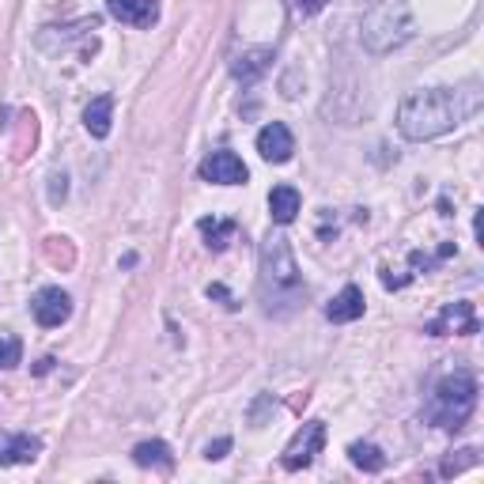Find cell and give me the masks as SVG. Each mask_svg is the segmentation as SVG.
Returning <instances> with one entry per match:
<instances>
[{
	"mask_svg": "<svg viewBox=\"0 0 484 484\" xmlns=\"http://www.w3.org/2000/svg\"><path fill=\"white\" fill-rule=\"evenodd\" d=\"M480 110V83L470 80L465 88H420L409 91L397 107V133L405 141H436L458 129Z\"/></svg>",
	"mask_w": 484,
	"mask_h": 484,
	"instance_id": "1",
	"label": "cell"
},
{
	"mask_svg": "<svg viewBox=\"0 0 484 484\" xmlns=\"http://www.w3.org/2000/svg\"><path fill=\"white\" fill-rule=\"evenodd\" d=\"M303 276L296 265L284 235H269L262 242V303L265 315H288L291 307L303 299Z\"/></svg>",
	"mask_w": 484,
	"mask_h": 484,
	"instance_id": "2",
	"label": "cell"
},
{
	"mask_svg": "<svg viewBox=\"0 0 484 484\" xmlns=\"http://www.w3.org/2000/svg\"><path fill=\"white\" fill-rule=\"evenodd\" d=\"M412 8L409 0H375V4L363 12L359 20V42L367 54L383 57V54H393L402 49L409 39H412Z\"/></svg>",
	"mask_w": 484,
	"mask_h": 484,
	"instance_id": "3",
	"label": "cell"
},
{
	"mask_svg": "<svg viewBox=\"0 0 484 484\" xmlns=\"http://www.w3.org/2000/svg\"><path fill=\"white\" fill-rule=\"evenodd\" d=\"M477 378L470 371H454L436 383V390H431L428 405H424V420L431 428H446V431H458L465 428V420L473 417L477 409Z\"/></svg>",
	"mask_w": 484,
	"mask_h": 484,
	"instance_id": "4",
	"label": "cell"
},
{
	"mask_svg": "<svg viewBox=\"0 0 484 484\" xmlns=\"http://www.w3.org/2000/svg\"><path fill=\"white\" fill-rule=\"evenodd\" d=\"M322 446H325V424L322 420H310L303 424L296 436H291V443L284 446V470H307V465H315V458L322 454Z\"/></svg>",
	"mask_w": 484,
	"mask_h": 484,
	"instance_id": "5",
	"label": "cell"
},
{
	"mask_svg": "<svg viewBox=\"0 0 484 484\" xmlns=\"http://www.w3.org/2000/svg\"><path fill=\"white\" fill-rule=\"evenodd\" d=\"M30 315H34V322H39L42 330H57V325H65L68 315H73V296H68L65 288H57V284H46V288L34 291Z\"/></svg>",
	"mask_w": 484,
	"mask_h": 484,
	"instance_id": "6",
	"label": "cell"
},
{
	"mask_svg": "<svg viewBox=\"0 0 484 484\" xmlns=\"http://www.w3.org/2000/svg\"><path fill=\"white\" fill-rule=\"evenodd\" d=\"M197 175H201L204 182H212V186H242V182L250 178V170H246V163H242L235 151L220 148V151L204 155L201 167H197Z\"/></svg>",
	"mask_w": 484,
	"mask_h": 484,
	"instance_id": "7",
	"label": "cell"
},
{
	"mask_svg": "<svg viewBox=\"0 0 484 484\" xmlns=\"http://www.w3.org/2000/svg\"><path fill=\"white\" fill-rule=\"evenodd\" d=\"M477 330H480L477 310H473V303H465V299L446 303V307L439 310V318H431V322L424 325V333H428V337H446V333L470 337V333H477Z\"/></svg>",
	"mask_w": 484,
	"mask_h": 484,
	"instance_id": "8",
	"label": "cell"
},
{
	"mask_svg": "<svg viewBox=\"0 0 484 484\" xmlns=\"http://www.w3.org/2000/svg\"><path fill=\"white\" fill-rule=\"evenodd\" d=\"M257 151H262L265 163H288L296 155V136L284 121H269V125L257 133Z\"/></svg>",
	"mask_w": 484,
	"mask_h": 484,
	"instance_id": "9",
	"label": "cell"
},
{
	"mask_svg": "<svg viewBox=\"0 0 484 484\" xmlns=\"http://www.w3.org/2000/svg\"><path fill=\"white\" fill-rule=\"evenodd\" d=\"M42 454V439L27 431H0V465H30Z\"/></svg>",
	"mask_w": 484,
	"mask_h": 484,
	"instance_id": "10",
	"label": "cell"
},
{
	"mask_svg": "<svg viewBox=\"0 0 484 484\" xmlns=\"http://www.w3.org/2000/svg\"><path fill=\"white\" fill-rule=\"evenodd\" d=\"M107 12L125 27H151L160 20V0H107Z\"/></svg>",
	"mask_w": 484,
	"mask_h": 484,
	"instance_id": "11",
	"label": "cell"
},
{
	"mask_svg": "<svg viewBox=\"0 0 484 484\" xmlns=\"http://www.w3.org/2000/svg\"><path fill=\"white\" fill-rule=\"evenodd\" d=\"M272 65V49L269 46H257V49H242V54L231 61V76L242 83V88H250V83H257Z\"/></svg>",
	"mask_w": 484,
	"mask_h": 484,
	"instance_id": "12",
	"label": "cell"
},
{
	"mask_svg": "<svg viewBox=\"0 0 484 484\" xmlns=\"http://www.w3.org/2000/svg\"><path fill=\"white\" fill-rule=\"evenodd\" d=\"M363 307H367V299H363V288L344 284V288L337 291V296L330 299V307H325V318L337 322V325L356 322V318H363Z\"/></svg>",
	"mask_w": 484,
	"mask_h": 484,
	"instance_id": "13",
	"label": "cell"
},
{
	"mask_svg": "<svg viewBox=\"0 0 484 484\" xmlns=\"http://www.w3.org/2000/svg\"><path fill=\"white\" fill-rule=\"evenodd\" d=\"M110 125H114V95H99L88 102L83 110V129H88L95 141H107L110 136Z\"/></svg>",
	"mask_w": 484,
	"mask_h": 484,
	"instance_id": "14",
	"label": "cell"
},
{
	"mask_svg": "<svg viewBox=\"0 0 484 484\" xmlns=\"http://www.w3.org/2000/svg\"><path fill=\"white\" fill-rule=\"evenodd\" d=\"M303 209V197L296 186H272L269 189V216L272 223H291Z\"/></svg>",
	"mask_w": 484,
	"mask_h": 484,
	"instance_id": "15",
	"label": "cell"
},
{
	"mask_svg": "<svg viewBox=\"0 0 484 484\" xmlns=\"http://www.w3.org/2000/svg\"><path fill=\"white\" fill-rule=\"evenodd\" d=\"M133 462L141 465V470H170L175 454H170V446L163 439H144L133 446Z\"/></svg>",
	"mask_w": 484,
	"mask_h": 484,
	"instance_id": "16",
	"label": "cell"
},
{
	"mask_svg": "<svg viewBox=\"0 0 484 484\" xmlns=\"http://www.w3.org/2000/svg\"><path fill=\"white\" fill-rule=\"evenodd\" d=\"M197 231L204 235V242H209V250L223 254V250L231 246V238L238 235V223H235V220H220V216H204V220L197 223Z\"/></svg>",
	"mask_w": 484,
	"mask_h": 484,
	"instance_id": "17",
	"label": "cell"
},
{
	"mask_svg": "<svg viewBox=\"0 0 484 484\" xmlns=\"http://www.w3.org/2000/svg\"><path fill=\"white\" fill-rule=\"evenodd\" d=\"M349 458H352L356 470H363V473H383L386 470V454L378 451L375 443H352L349 446Z\"/></svg>",
	"mask_w": 484,
	"mask_h": 484,
	"instance_id": "18",
	"label": "cell"
},
{
	"mask_svg": "<svg viewBox=\"0 0 484 484\" xmlns=\"http://www.w3.org/2000/svg\"><path fill=\"white\" fill-rule=\"evenodd\" d=\"M20 363H23V341L4 333L0 337V371H12V367H20Z\"/></svg>",
	"mask_w": 484,
	"mask_h": 484,
	"instance_id": "19",
	"label": "cell"
},
{
	"mask_svg": "<svg viewBox=\"0 0 484 484\" xmlns=\"http://www.w3.org/2000/svg\"><path fill=\"white\" fill-rule=\"evenodd\" d=\"M470 465H477V451L473 446H465V451H458V458H446L443 462V477H454V473H462V470H470Z\"/></svg>",
	"mask_w": 484,
	"mask_h": 484,
	"instance_id": "20",
	"label": "cell"
},
{
	"mask_svg": "<svg viewBox=\"0 0 484 484\" xmlns=\"http://www.w3.org/2000/svg\"><path fill=\"white\" fill-rule=\"evenodd\" d=\"M228 451H231V439H216V443L204 446V458H209V462H220Z\"/></svg>",
	"mask_w": 484,
	"mask_h": 484,
	"instance_id": "21",
	"label": "cell"
},
{
	"mask_svg": "<svg viewBox=\"0 0 484 484\" xmlns=\"http://www.w3.org/2000/svg\"><path fill=\"white\" fill-rule=\"evenodd\" d=\"M49 182H54V189H49V201H54V204H61V201H65V194H68V186H65V175H54Z\"/></svg>",
	"mask_w": 484,
	"mask_h": 484,
	"instance_id": "22",
	"label": "cell"
},
{
	"mask_svg": "<svg viewBox=\"0 0 484 484\" xmlns=\"http://www.w3.org/2000/svg\"><path fill=\"white\" fill-rule=\"evenodd\" d=\"M325 4H330V0H296V8H299L303 15H318Z\"/></svg>",
	"mask_w": 484,
	"mask_h": 484,
	"instance_id": "23",
	"label": "cell"
},
{
	"mask_svg": "<svg viewBox=\"0 0 484 484\" xmlns=\"http://www.w3.org/2000/svg\"><path fill=\"white\" fill-rule=\"evenodd\" d=\"M212 296H216V299H223V307H228V310H235V307H238V303L228 296V288H223V284H209V299H212Z\"/></svg>",
	"mask_w": 484,
	"mask_h": 484,
	"instance_id": "24",
	"label": "cell"
},
{
	"mask_svg": "<svg viewBox=\"0 0 484 484\" xmlns=\"http://www.w3.org/2000/svg\"><path fill=\"white\" fill-rule=\"evenodd\" d=\"M54 356H46V359H39V367H34V371H39V375H49V371H54Z\"/></svg>",
	"mask_w": 484,
	"mask_h": 484,
	"instance_id": "25",
	"label": "cell"
}]
</instances>
